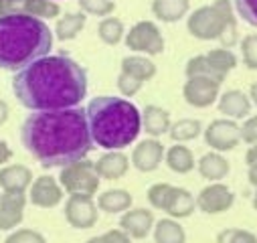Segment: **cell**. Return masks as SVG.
Here are the masks:
<instances>
[{
	"mask_svg": "<svg viewBox=\"0 0 257 243\" xmlns=\"http://www.w3.org/2000/svg\"><path fill=\"white\" fill-rule=\"evenodd\" d=\"M27 152L43 168H63L83 160L93 150L87 113L83 107L33 111L21 126Z\"/></svg>",
	"mask_w": 257,
	"mask_h": 243,
	"instance_id": "cell-1",
	"label": "cell"
},
{
	"mask_svg": "<svg viewBox=\"0 0 257 243\" xmlns=\"http://www.w3.org/2000/svg\"><path fill=\"white\" fill-rule=\"evenodd\" d=\"M13 91L33 111L77 107L87 95V71L67 55H47L15 75Z\"/></svg>",
	"mask_w": 257,
	"mask_h": 243,
	"instance_id": "cell-2",
	"label": "cell"
},
{
	"mask_svg": "<svg viewBox=\"0 0 257 243\" xmlns=\"http://www.w3.org/2000/svg\"><path fill=\"white\" fill-rule=\"evenodd\" d=\"M85 113L91 140L103 150H123L142 132V111L123 97L97 95L87 103Z\"/></svg>",
	"mask_w": 257,
	"mask_h": 243,
	"instance_id": "cell-3",
	"label": "cell"
},
{
	"mask_svg": "<svg viewBox=\"0 0 257 243\" xmlns=\"http://www.w3.org/2000/svg\"><path fill=\"white\" fill-rule=\"evenodd\" d=\"M53 33L43 19L9 15L0 17V69L21 71L49 55Z\"/></svg>",
	"mask_w": 257,
	"mask_h": 243,
	"instance_id": "cell-4",
	"label": "cell"
},
{
	"mask_svg": "<svg viewBox=\"0 0 257 243\" xmlns=\"http://www.w3.org/2000/svg\"><path fill=\"white\" fill-rule=\"evenodd\" d=\"M231 25H237L231 0H215L213 5L199 7L186 19V31L199 41H219Z\"/></svg>",
	"mask_w": 257,
	"mask_h": 243,
	"instance_id": "cell-5",
	"label": "cell"
},
{
	"mask_svg": "<svg viewBox=\"0 0 257 243\" xmlns=\"http://www.w3.org/2000/svg\"><path fill=\"white\" fill-rule=\"evenodd\" d=\"M59 182L65 193L69 195H95L99 189V174L95 170V162L77 160L73 164L63 166L59 172Z\"/></svg>",
	"mask_w": 257,
	"mask_h": 243,
	"instance_id": "cell-6",
	"label": "cell"
},
{
	"mask_svg": "<svg viewBox=\"0 0 257 243\" xmlns=\"http://www.w3.org/2000/svg\"><path fill=\"white\" fill-rule=\"evenodd\" d=\"M125 47L134 53L144 55H160L164 51V37L156 23L140 21L125 33Z\"/></svg>",
	"mask_w": 257,
	"mask_h": 243,
	"instance_id": "cell-7",
	"label": "cell"
},
{
	"mask_svg": "<svg viewBox=\"0 0 257 243\" xmlns=\"http://www.w3.org/2000/svg\"><path fill=\"white\" fill-rule=\"evenodd\" d=\"M205 142L215 152H229L239 146L241 140V126L231 117H217L203 132Z\"/></svg>",
	"mask_w": 257,
	"mask_h": 243,
	"instance_id": "cell-8",
	"label": "cell"
},
{
	"mask_svg": "<svg viewBox=\"0 0 257 243\" xmlns=\"http://www.w3.org/2000/svg\"><path fill=\"white\" fill-rule=\"evenodd\" d=\"M63 215L73 229H91L99 219V207L91 195H69Z\"/></svg>",
	"mask_w": 257,
	"mask_h": 243,
	"instance_id": "cell-9",
	"label": "cell"
},
{
	"mask_svg": "<svg viewBox=\"0 0 257 243\" xmlns=\"http://www.w3.org/2000/svg\"><path fill=\"white\" fill-rule=\"evenodd\" d=\"M9 15H25L49 21L61 15V7L55 0H0V17Z\"/></svg>",
	"mask_w": 257,
	"mask_h": 243,
	"instance_id": "cell-10",
	"label": "cell"
},
{
	"mask_svg": "<svg viewBox=\"0 0 257 243\" xmlns=\"http://www.w3.org/2000/svg\"><path fill=\"white\" fill-rule=\"evenodd\" d=\"M221 83L209 77H188L182 85V97L192 107H209L219 99Z\"/></svg>",
	"mask_w": 257,
	"mask_h": 243,
	"instance_id": "cell-11",
	"label": "cell"
},
{
	"mask_svg": "<svg viewBox=\"0 0 257 243\" xmlns=\"http://www.w3.org/2000/svg\"><path fill=\"white\" fill-rule=\"evenodd\" d=\"M233 205H235V195L225 182H211L197 195V207L207 215L227 213Z\"/></svg>",
	"mask_w": 257,
	"mask_h": 243,
	"instance_id": "cell-12",
	"label": "cell"
},
{
	"mask_svg": "<svg viewBox=\"0 0 257 243\" xmlns=\"http://www.w3.org/2000/svg\"><path fill=\"white\" fill-rule=\"evenodd\" d=\"M29 201L35 207L41 209H53L63 201V187L55 176L43 174L33 180L31 191H29Z\"/></svg>",
	"mask_w": 257,
	"mask_h": 243,
	"instance_id": "cell-13",
	"label": "cell"
},
{
	"mask_svg": "<svg viewBox=\"0 0 257 243\" xmlns=\"http://www.w3.org/2000/svg\"><path fill=\"white\" fill-rule=\"evenodd\" d=\"M166 156V148L164 144L158 140V138H148V140H142L134 146L132 150V166L140 172H154L160 162L164 160Z\"/></svg>",
	"mask_w": 257,
	"mask_h": 243,
	"instance_id": "cell-14",
	"label": "cell"
},
{
	"mask_svg": "<svg viewBox=\"0 0 257 243\" xmlns=\"http://www.w3.org/2000/svg\"><path fill=\"white\" fill-rule=\"evenodd\" d=\"M154 213L144 207L125 211L119 217V229H123L132 239H146L154 231Z\"/></svg>",
	"mask_w": 257,
	"mask_h": 243,
	"instance_id": "cell-15",
	"label": "cell"
},
{
	"mask_svg": "<svg viewBox=\"0 0 257 243\" xmlns=\"http://www.w3.org/2000/svg\"><path fill=\"white\" fill-rule=\"evenodd\" d=\"M27 195L25 193H3L0 197V231H13L25 219Z\"/></svg>",
	"mask_w": 257,
	"mask_h": 243,
	"instance_id": "cell-16",
	"label": "cell"
},
{
	"mask_svg": "<svg viewBox=\"0 0 257 243\" xmlns=\"http://www.w3.org/2000/svg\"><path fill=\"white\" fill-rule=\"evenodd\" d=\"M33 180V170L25 164H7L0 168V189H3V193H27Z\"/></svg>",
	"mask_w": 257,
	"mask_h": 243,
	"instance_id": "cell-17",
	"label": "cell"
},
{
	"mask_svg": "<svg viewBox=\"0 0 257 243\" xmlns=\"http://www.w3.org/2000/svg\"><path fill=\"white\" fill-rule=\"evenodd\" d=\"M219 113H223L225 117L231 119H247V115L251 113V99L249 93L241 91V89H227L225 93L219 95Z\"/></svg>",
	"mask_w": 257,
	"mask_h": 243,
	"instance_id": "cell-18",
	"label": "cell"
},
{
	"mask_svg": "<svg viewBox=\"0 0 257 243\" xmlns=\"http://www.w3.org/2000/svg\"><path fill=\"white\" fill-rule=\"evenodd\" d=\"M195 209H197V197L195 195L182 187H172L162 211L172 219H186L195 213Z\"/></svg>",
	"mask_w": 257,
	"mask_h": 243,
	"instance_id": "cell-19",
	"label": "cell"
},
{
	"mask_svg": "<svg viewBox=\"0 0 257 243\" xmlns=\"http://www.w3.org/2000/svg\"><path fill=\"white\" fill-rule=\"evenodd\" d=\"M132 160L127 158L121 150H107L105 154H101L95 162V170L99 174V178H105V180H117L121 178L127 168H130Z\"/></svg>",
	"mask_w": 257,
	"mask_h": 243,
	"instance_id": "cell-20",
	"label": "cell"
},
{
	"mask_svg": "<svg viewBox=\"0 0 257 243\" xmlns=\"http://www.w3.org/2000/svg\"><path fill=\"white\" fill-rule=\"evenodd\" d=\"M170 126H172V122H170L168 109L154 105V103H148L142 109V130L150 138H160L162 134L170 132Z\"/></svg>",
	"mask_w": 257,
	"mask_h": 243,
	"instance_id": "cell-21",
	"label": "cell"
},
{
	"mask_svg": "<svg viewBox=\"0 0 257 243\" xmlns=\"http://www.w3.org/2000/svg\"><path fill=\"white\" fill-rule=\"evenodd\" d=\"M197 170L203 178H207L211 182H221L229 174L231 164L221 152L213 150V152H207V154L201 156V160L197 162Z\"/></svg>",
	"mask_w": 257,
	"mask_h": 243,
	"instance_id": "cell-22",
	"label": "cell"
},
{
	"mask_svg": "<svg viewBox=\"0 0 257 243\" xmlns=\"http://www.w3.org/2000/svg\"><path fill=\"white\" fill-rule=\"evenodd\" d=\"M132 203H134V197L125 189H109L97 197L99 211H103L107 215H117V213L123 215L125 211L132 209Z\"/></svg>",
	"mask_w": 257,
	"mask_h": 243,
	"instance_id": "cell-23",
	"label": "cell"
},
{
	"mask_svg": "<svg viewBox=\"0 0 257 243\" xmlns=\"http://www.w3.org/2000/svg\"><path fill=\"white\" fill-rule=\"evenodd\" d=\"M119 69L121 73H127V75H132L140 81H150L154 75H156V65H154V61L144 57V55H127L121 59V63H119Z\"/></svg>",
	"mask_w": 257,
	"mask_h": 243,
	"instance_id": "cell-24",
	"label": "cell"
},
{
	"mask_svg": "<svg viewBox=\"0 0 257 243\" xmlns=\"http://www.w3.org/2000/svg\"><path fill=\"white\" fill-rule=\"evenodd\" d=\"M190 0H152V15L162 23H178L186 17Z\"/></svg>",
	"mask_w": 257,
	"mask_h": 243,
	"instance_id": "cell-25",
	"label": "cell"
},
{
	"mask_svg": "<svg viewBox=\"0 0 257 243\" xmlns=\"http://www.w3.org/2000/svg\"><path fill=\"white\" fill-rule=\"evenodd\" d=\"M164 162L176 174H186V172H190L192 168L197 166V160H195V154H192V150L188 146H182V144L170 146L166 150Z\"/></svg>",
	"mask_w": 257,
	"mask_h": 243,
	"instance_id": "cell-26",
	"label": "cell"
},
{
	"mask_svg": "<svg viewBox=\"0 0 257 243\" xmlns=\"http://www.w3.org/2000/svg\"><path fill=\"white\" fill-rule=\"evenodd\" d=\"M154 243H186V231L178 219L164 217L154 225Z\"/></svg>",
	"mask_w": 257,
	"mask_h": 243,
	"instance_id": "cell-27",
	"label": "cell"
},
{
	"mask_svg": "<svg viewBox=\"0 0 257 243\" xmlns=\"http://www.w3.org/2000/svg\"><path fill=\"white\" fill-rule=\"evenodd\" d=\"M85 23H87L85 13H67V15H63L57 21L55 35H57L59 41H71V39H75L83 31Z\"/></svg>",
	"mask_w": 257,
	"mask_h": 243,
	"instance_id": "cell-28",
	"label": "cell"
},
{
	"mask_svg": "<svg viewBox=\"0 0 257 243\" xmlns=\"http://www.w3.org/2000/svg\"><path fill=\"white\" fill-rule=\"evenodd\" d=\"M203 124L201 119L197 117H180L176 119L174 124L170 126V138L176 142V144H182V142H190V140H197L201 134H203Z\"/></svg>",
	"mask_w": 257,
	"mask_h": 243,
	"instance_id": "cell-29",
	"label": "cell"
},
{
	"mask_svg": "<svg viewBox=\"0 0 257 243\" xmlns=\"http://www.w3.org/2000/svg\"><path fill=\"white\" fill-rule=\"evenodd\" d=\"M205 55H207V59H209L211 67L217 71V75H219L221 79H225V77L229 75V71H233V69L237 67V57H235V53H233L231 49H225V47H221V49H211V51L205 53Z\"/></svg>",
	"mask_w": 257,
	"mask_h": 243,
	"instance_id": "cell-30",
	"label": "cell"
},
{
	"mask_svg": "<svg viewBox=\"0 0 257 243\" xmlns=\"http://www.w3.org/2000/svg\"><path fill=\"white\" fill-rule=\"evenodd\" d=\"M97 37L105 45H111V47L117 45L121 39H125L123 23L117 17H105V19H101L99 25H97Z\"/></svg>",
	"mask_w": 257,
	"mask_h": 243,
	"instance_id": "cell-31",
	"label": "cell"
},
{
	"mask_svg": "<svg viewBox=\"0 0 257 243\" xmlns=\"http://www.w3.org/2000/svg\"><path fill=\"white\" fill-rule=\"evenodd\" d=\"M184 75H186V79H188V77H209V79H215V81H219V83L225 81V79H221V77L217 75V71L211 67L207 55H195V57H190V59L186 61V65H184Z\"/></svg>",
	"mask_w": 257,
	"mask_h": 243,
	"instance_id": "cell-32",
	"label": "cell"
},
{
	"mask_svg": "<svg viewBox=\"0 0 257 243\" xmlns=\"http://www.w3.org/2000/svg\"><path fill=\"white\" fill-rule=\"evenodd\" d=\"M217 243H257V235L241 227H225L217 233Z\"/></svg>",
	"mask_w": 257,
	"mask_h": 243,
	"instance_id": "cell-33",
	"label": "cell"
},
{
	"mask_svg": "<svg viewBox=\"0 0 257 243\" xmlns=\"http://www.w3.org/2000/svg\"><path fill=\"white\" fill-rule=\"evenodd\" d=\"M79 9L85 15L105 19L115 11V3L113 0H79Z\"/></svg>",
	"mask_w": 257,
	"mask_h": 243,
	"instance_id": "cell-34",
	"label": "cell"
},
{
	"mask_svg": "<svg viewBox=\"0 0 257 243\" xmlns=\"http://www.w3.org/2000/svg\"><path fill=\"white\" fill-rule=\"evenodd\" d=\"M241 59L247 69L257 71V35H247L241 39Z\"/></svg>",
	"mask_w": 257,
	"mask_h": 243,
	"instance_id": "cell-35",
	"label": "cell"
},
{
	"mask_svg": "<svg viewBox=\"0 0 257 243\" xmlns=\"http://www.w3.org/2000/svg\"><path fill=\"white\" fill-rule=\"evenodd\" d=\"M170 191H172V185H168V182H154V185L148 187V191H146V199L154 209L162 211Z\"/></svg>",
	"mask_w": 257,
	"mask_h": 243,
	"instance_id": "cell-36",
	"label": "cell"
},
{
	"mask_svg": "<svg viewBox=\"0 0 257 243\" xmlns=\"http://www.w3.org/2000/svg\"><path fill=\"white\" fill-rule=\"evenodd\" d=\"M5 243H47V237L41 231H37V229L21 227V229H15L5 239Z\"/></svg>",
	"mask_w": 257,
	"mask_h": 243,
	"instance_id": "cell-37",
	"label": "cell"
},
{
	"mask_svg": "<svg viewBox=\"0 0 257 243\" xmlns=\"http://www.w3.org/2000/svg\"><path fill=\"white\" fill-rule=\"evenodd\" d=\"M235 11L247 25L257 29V0H235Z\"/></svg>",
	"mask_w": 257,
	"mask_h": 243,
	"instance_id": "cell-38",
	"label": "cell"
},
{
	"mask_svg": "<svg viewBox=\"0 0 257 243\" xmlns=\"http://www.w3.org/2000/svg\"><path fill=\"white\" fill-rule=\"evenodd\" d=\"M142 85H144V81H140V79H136V77H132V75L119 71V75H117V89H119V93H121L123 97L136 95V93L142 89Z\"/></svg>",
	"mask_w": 257,
	"mask_h": 243,
	"instance_id": "cell-39",
	"label": "cell"
},
{
	"mask_svg": "<svg viewBox=\"0 0 257 243\" xmlns=\"http://www.w3.org/2000/svg\"><path fill=\"white\" fill-rule=\"evenodd\" d=\"M241 140L249 146L257 144V115H251L243 122L241 126Z\"/></svg>",
	"mask_w": 257,
	"mask_h": 243,
	"instance_id": "cell-40",
	"label": "cell"
},
{
	"mask_svg": "<svg viewBox=\"0 0 257 243\" xmlns=\"http://www.w3.org/2000/svg\"><path fill=\"white\" fill-rule=\"evenodd\" d=\"M103 237H105V241L107 243H132V237L127 235L123 229H109V231H105L103 233Z\"/></svg>",
	"mask_w": 257,
	"mask_h": 243,
	"instance_id": "cell-41",
	"label": "cell"
},
{
	"mask_svg": "<svg viewBox=\"0 0 257 243\" xmlns=\"http://www.w3.org/2000/svg\"><path fill=\"white\" fill-rule=\"evenodd\" d=\"M11 158H13V150H11V146H9L5 140H0V166H5Z\"/></svg>",
	"mask_w": 257,
	"mask_h": 243,
	"instance_id": "cell-42",
	"label": "cell"
},
{
	"mask_svg": "<svg viewBox=\"0 0 257 243\" xmlns=\"http://www.w3.org/2000/svg\"><path fill=\"white\" fill-rule=\"evenodd\" d=\"M245 164L247 166L257 164V144H253V146L247 148V152H245Z\"/></svg>",
	"mask_w": 257,
	"mask_h": 243,
	"instance_id": "cell-43",
	"label": "cell"
},
{
	"mask_svg": "<svg viewBox=\"0 0 257 243\" xmlns=\"http://www.w3.org/2000/svg\"><path fill=\"white\" fill-rule=\"evenodd\" d=\"M9 115H11V107H9V103H7L5 99H0V126H3L5 122L9 119Z\"/></svg>",
	"mask_w": 257,
	"mask_h": 243,
	"instance_id": "cell-44",
	"label": "cell"
},
{
	"mask_svg": "<svg viewBox=\"0 0 257 243\" xmlns=\"http://www.w3.org/2000/svg\"><path fill=\"white\" fill-rule=\"evenodd\" d=\"M247 180H249V185L257 187V164L247 166Z\"/></svg>",
	"mask_w": 257,
	"mask_h": 243,
	"instance_id": "cell-45",
	"label": "cell"
},
{
	"mask_svg": "<svg viewBox=\"0 0 257 243\" xmlns=\"http://www.w3.org/2000/svg\"><path fill=\"white\" fill-rule=\"evenodd\" d=\"M249 99H251V103L257 107V81L251 83V87H249Z\"/></svg>",
	"mask_w": 257,
	"mask_h": 243,
	"instance_id": "cell-46",
	"label": "cell"
},
{
	"mask_svg": "<svg viewBox=\"0 0 257 243\" xmlns=\"http://www.w3.org/2000/svg\"><path fill=\"white\" fill-rule=\"evenodd\" d=\"M85 243H107V241H105V237H103V235H97V237H91V239H87Z\"/></svg>",
	"mask_w": 257,
	"mask_h": 243,
	"instance_id": "cell-47",
	"label": "cell"
},
{
	"mask_svg": "<svg viewBox=\"0 0 257 243\" xmlns=\"http://www.w3.org/2000/svg\"><path fill=\"white\" fill-rule=\"evenodd\" d=\"M253 209L257 211V187H255V195H253Z\"/></svg>",
	"mask_w": 257,
	"mask_h": 243,
	"instance_id": "cell-48",
	"label": "cell"
}]
</instances>
